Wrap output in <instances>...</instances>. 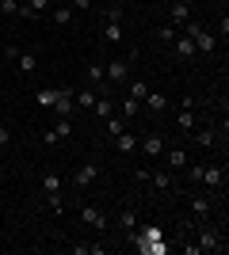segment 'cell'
I'll use <instances>...</instances> for the list:
<instances>
[{
  "mask_svg": "<svg viewBox=\"0 0 229 255\" xmlns=\"http://www.w3.org/2000/svg\"><path fill=\"white\" fill-rule=\"evenodd\" d=\"M180 31H184L187 38L195 42V53H214V46H218V38H214L207 27H199V23H184Z\"/></svg>",
  "mask_w": 229,
  "mask_h": 255,
  "instance_id": "cell-1",
  "label": "cell"
},
{
  "mask_svg": "<svg viewBox=\"0 0 229 255\" xmlns=\"http://www.w3.org/2000/svg\"><path fill=\"white\" fill-rule=\"evenodd\" d=\"M195 248L199 252H226V240H222V233H214V229H203V233H199V240H195Z\"/></svg>",
  "mask_w": 229,
  "mask_h": 255,
  "instance_id": "cell-2",
  "label": "cell"
},
{
  "mask_svg": "<svg viewBox=\"0 0 229 255\" xmlns=\"http://www.w3.org/2000/svg\"><path fill=\"white\" fill-rule=\"evenodd\" d=\"M96 179H99V168H96V164H84V168H76V175L69 183H73V191H88Z\"/></svg>",
  "mask_w": 229,
  "mask_h": 255,
  "instance_id": "cell-3",
  "label": "cell"
},
{
  "mask_svg": "<svg viewBox=\"0 0 229 255\" xmlns=\"http://www.w3.org/2000/svg\"><path fill=\"white\" fill-rule=\"evenodd\" d=\"M80 221H84V225H92V229H99V233H103V229L111 225V217H107L103 210H99V206H84V210H80Z\"/></svg>",
  "mask_w": 229,
  "mask_h": 255,
  "instance_id": "cell-4",
  "label": "cell"
},
{
  "mask_svg": "<svg viewBox=\"0 0 229 255\" xmlns=\"http://www.w3.org/2000/svg\"><path fill=\"white\" fill-rule=\"evenodd\" d=\"M103 76H107V84H122L130 76V65L126 61H103Z\"/></svg>",
  "mask_w": 229,
  "mask_h": 255,
  "instance_id": "cell-5",
  "label": "cell"
},
{
  "mask_svg": "<svg viewBox=\"0 0 229 255\" xmlns=\"http://www.w3.org/2000/svg\"><path fill=\"white\" fill-rule=\"evenodd\" d=\"M138 149L145 152V156H161L168 145H164V137L161 133H145V137H138Z\"/></svg>",
  "mask_w": 229,
  "mask_h": 255,
  "instance_id": "cell-6",
  "label": "cell"
},
{
  "mask_svg": "<svg viewBox=\"0 0 229 255\" xmlns=\"http://www.w3.org/2000/svg\"><path fill=\"white\" fill-rule=\"evenodd\" d=\"M57 118H69L73 115V88H57V103L50 107Z\"/></svg>",
  "mask_w": 229,
  "mask_h": 255,
  "instance_id": "cell-7",
  "label": "cell"
},
{
  "mask_svg": "<svg viewBox=\"0 0 229 255\" xmlns=\"http://www.w3.org/2000/svg\"><path fill=\"white\" fill-rule=\"evenodd\" d=\"M172 53L180 57V61H187V57H195V42H191V38H187V34L180 31V34L172 38Z\"/></svg>",
  "mask_w": 229,
  "mask_h": 255,
  "instance_id": "cell-8",
  "label": "cell"
},
{
  "mask_svg": "<svg viewBox=\"0 0 229 255\" xmlns=\"http://www.w3.org/2000/svg\"><path fill=\"white\" fill-rule=\"evenodd\" d=\"M187 15H191V8H187L184 0H172V4H168V19H172L176 31H180V27L187 23Z\"/></svg>",
  "mask_w": 229,
  "mask_h": 255,
  "instance_id": "cell-9",
  "label": "cell"
},
{
  "mask_svg": "<svg viewBox=\"0 0 229 255\" xmlns=\"http://www.w3.org/2000/svg\"><path fill=\"white\" fill-rule=\"evenodd\" d=\"M161 156H164V168H168V171L187 168V152H184V149H164Z\"/></svg>",
  "mask_w": 229,
  "mask_h": 255,
  "instance_id": "cell-10",
  "label": "cell"
},
{
  "mask_svg": "<svg viewBox=\"0 0 229 255\" xmlns=\"http://www.w3.org/2000/svg\"><path fill=\"white\" fill-rule=\"evenodd\" d=\"M92 103H96V88H73V107L92 111Z\"/></svg>",
  "mask_w": 229,
  "mask_h": 255,
  "instance_id": "cell-11",
  "label": "cell"
},
{
  "mask_svg": "<svg viewBox=\"0 0 229 255\" xmlns=\"http://www.w3.org/2000/svg\"><path fill=\"white\" fill-rule=\"evenodd\" d=\"M38 187H42V194H57L61 187H65V179H61L57 171H42V179H38Z\"/></svg>",
  "mask_w": 229,
  "mask_h": 255,
  "instance_id": "cell-12",
  "label": "cell"
},
{
  "mask_svg": "<svg viewBox=\"0 0 229 255\" xmlns=\"http://www.w3.org/2000/svg\"><path fill=\"white\" fill-rule=\"evenodd\" d=\"M145 111H153V115H164V107H168V99H164V92H149V96L142 99Z\"/></svg>",
  "mask_w": 229,
  "mask_h": 255,
  "instance_id": "cell-13",
  "label": "cell"
},
{
  "mask_svg": "<svg viewBox=\"0 0 229 255\" xmlns=\"http://www.w3.org/2000/svg\"><path fill=\"white\" fill-rule=\"evenodd\" d=\"M222 179H226V171H222V168H214V164H207V168H203V183H207L210 191H218Z\"/></svg>",
  "mask_w": 229,
  "mask_h": 255,
  "instance_id": "cell-14",
  "label": "cell"
},
{
  "mask_svg": "<svg viewBox=\"0 0 229 255\" xmlns=\"http://www.w3.org/2000/svg\"><path fill=\"white\" fill-rule=\"evenodd\" d=\"M149 183L157 187V191H172L176 183H172V171L164 168V171H149Z\"/></svg>",
  "mask_w": 229,
  "mask_h": 255,
  "instance_id": "cell-15",
  "label": "cell"
},
{
  "mask_svg": "<svg viewBox=\"0 0 229 255\" xmlns=\"http://www.w3.org/2000/svg\"><path fill=\"white\" fill-rule=\"evenodd\" d=\"M115 149H119V152H134V149H138V137H134L130 129H122L119 137H115Z\"/></svg>",
  "mask_w": 229,
  "mask_h": 255,
  "instance_id": "cell-16",
  "label": "cell"
},
{
  "mask_svg": "<svg viewBox=\"0 0 229 255\" xmlns=\"http://www.w3.org/2000/svg\"><path fill=\"white\" fill-rule=\"evenodd\" d=\"M50 19H54V27H69V23H73V8H69V4H61V8L50 11Z\"/></svg>",
  "mask_w": 229,
  "mask_h": 255,
  "instance_id": "cell-17",
  "label": "cell"
},
{
  "mask_svg": "<svg viewBox=\"0 0 229 255\" xmlns=\"http://www.w3.org/2000/svg\"><path fill=\"white\" fill-rule=\"evenodd\" d=\"M195 145H199V149H214V145H218V129H199Z\"/></svg>",
  "mask_w": 229,
  "mask_h": 255,
  "instance_id": "cell-18",
  "label": "cell"
},
{
  "mask_svg": "<svg viewBox=\"0 0 229 255\" xmlns=\"http://www.w3.org/2000/svg\"><path fill=\"white\" fill-rule=\"evenodd\" d=\"M15 65H19V73H34V69H38V57H34V53H27V50H19Z\"/></svg>",
  "mask_w": 229,
  "mask_h": 255,
  "instance_id": "cell-19",
  "label": "cell"
},
{
  "mask_svg": "<svg viewBox=\"0 0 229 255\" xmlns=\"http://www.w3.org/2000/svg\"><path fill=\"white\" fill-rule=\"evenodd\" d=\"M92 111H96L99 118H111V115H115V103H111L107 96H96V103H92Z\"/></svg>",
  "mask_w": 229,
  "mask_h": 255,
  "instance_id": "cell-20",
  "label": "cell"
},
{
  "mask_svg": "<svg viewBox=\"0 0 229 255\" xmlns=\"http://www.w3.org/2000/svg\"><path fill=\"white\" fill-rule=\"evenodd\" d=\"M88 80L99 84V92H103V84H107V76H103V61H92V65H88Z\"/></svg>",
  "mask_w": 229,
  "mask_h": 255,
  "instance_id": "cell-21",
  "label": "cell"
},
{
  "mask_svg": "<svg viewBox=\"0 0 229 255\" xmlns=\"http://www.w3.org/2000/svg\"><path fill=\"white\" fill-rule=\"evenodd\" d=\"M176 126H180V133H191V129H195V118H191V111H184V107H180V115H176Z\"/></svg>",
  "mask_w": 229,
  "mask_h": 255,
  "instance_id": "cell-22",
  "label": "cell"
},
{
  "mask_svg": "<svg viewBox=\"0 0 229 255\" xmlns=\"http://www.w3.org/2000/svg\"><path fill=\"white\" fill-rule=\"evenodd\" d=\"M103 38H107L111 46L122 42V23H103Z\"/></svg>",
  "mask_w": 229,
  "mask_h": 255,
  "instance_id": "cell-23",
  "label": "cell"
},
{
  "mask_svg": "<svg viewBox=\"0 0 229 255\" xmlns=\"http://www.w3.org/2000/svg\"><path fill=\"white\" fill-rule=\"evenodd\" d=\"M191 213H195L199 221H207V217H210V202H207V198H191Z\"/></svg>",
  "mask_w": 229,
  "mask_h": 255,
  "instance_id": "cell-24",
  "label": "cell"
},
{
  "mask_svg": "<svg viewBox=\"0 0 229 255\" xmlns=\"http://www.w3.org/2000/svg\"><path fill=\"white\" fill-rule=\"evenodd\" d=\"M149 92H153V88L145 84V80H130V99H138V103H142V99L149 96Z\"/></svg>",
  "mask_w": 229,
  "mask_h": 255,
  "instance_id": "cell-25",
  "label": "cell"
},
{
  "mask_svg": "<svg viewBox=\"0 0 229 255\" xmlns=\"http://www.w3.org/2000/svg\"><path fill=\"white\" fill-rule=\"evenodd\" d=\"M103 122H107V133H111V137H119L122 129H126V122H130V118H115V115H111V118H103Z\"/></svg>",
  "mask_w": 229,
  "mask_h": 255,
  "instance_id": "cell-26",
  "label": "cell"
},
{
  "mask_svg": "<svg viewBox=\"0 0 229 255\" xmlns=\"http://www.w3.org/2000/svg\"><path fill=\"white\" fill-rule=\"evenodd\" d=\"M119 225H122V229H126V233H134V229H138V213H134V210L119 213Z\"/></svg>",
  "mask_w": 229,
  "mask_h": 255,
  "instance_id": "cell-27",
  "label": "cell"
},
{
  "mask_svg": "<svg viewBox=\"0 0 229 255\" xmlns=\"http://www.w3.org/2000/svg\"><path fill=\"white\" fill-rule=\"evenodd\" d=\"M57 103V88H42L38 92V107H54Z\"/></svg>",
  "mask_w": 229,
  "mask_h": 255,
  "instance_id": "cell-28",
  "label": "cell"
},
{
  "mask_svg": "<svg viewBox=\"0 0 229 255\" xmlns=\"http://www.w3.org/2000/svg\"><path fill=\"white\" fill-rule=\"evenodd\" d=\"M54 133H57V137H61V141H65V137H73V122H69V118H57Z\"/></svg>",
  "mask_w": 229,
  "mask_h": 255,
  "instance_id": "cell-29",
  "label": "cell"
},
{
  "mask_svg": "<svg viewBox=\"0 0 229 255\" xmlns=\"http://www.w3.org/2000/svg\"><path fill=\"white\" fill-rule=\"evenodd\" d=\"M122 115H126V118L142 115V103H138V99H130V96H126V103H122Z\"/></svg>",
  "mask_w": 229,
  "mask_h": 255,
  "instance_id": "cell-30",
  "label": "cell"
},
{
  "mask_svg": "<svg viewBox=\"0 0 229 255\" xmlns=\"http://www.w3.org/2000/svg\"><path fill=\"white\" fill-rule=\"evenodd\" d=\"M46 206H50L54 213H61V210H65V198H61V191H57V194H46Z\"/></svg>",
  "mask_w": 229,
  "mask_h": 255,
  "instance_id": "cell-31",
  "label": "cell"
},
{
  "mask_svg": "<svg viewBox=\"0 0 229 255\" xmlns=\"http://www.w3.org/2000/svg\"><path fill=\"white\" fill-rule=\"evenodd\" d=\"M23 8H31L34 15H42V11L50 8V0H23Z\"/></svg>",
  "mask_w": 229,
  "mask_h": 255,
  "instance_id": "cell-32",
  "label": "cell"
},
{
  "mask_svg": "<svg viewBox=\"0 0 229 255\" xmlns=\"http://www.w3.org/2000/svg\"><path fill=\"white\" fill-rule=\"evenodd\" d=\"M19 0H0V11H4V15H19Z\"/></svg>",
  "mask_w": 229,
  "mask_h": 255,
  "instance_id": "cell-33",
  "label": "cell"
},
{
  "mask_svg": "<svg viewBox=\"0 0 229 255\" xmlns=\"http://www.w3.org/2000/svg\"><path fill=\"white\" fill-rule=\"evenodd\" d=\"M176 34H180V31H176L172 23H168V27H161V31H157V38H161V42H168V46H172V38H176Z\"/></svg>",
  "mask_w": 229,
  "mask_h": 255,
  "instance_id": "cell-34",
  "label": "cell"
},
{
  "mask_svg": "<svg viewBox=\"0 0 229 255\" xmlns=\"http://www.w3.org/2000/svg\"><path fill=\"white\" fill-rule=\"evenodd\" d=\"M203 168H207V164H191V160H187V171H191V183H203Z\"/></svg>",
  "mask_w": 229,
  "mask_h": 255,
  "instance_id": "cell-35",
  "label": "cell"
},
{
  "mask_svg": "<svg viewBox=\"0 0 229 255\" xmlns=\"http://www.w3.org/2000/svg\"><path fill=\"white\" fill-rule=\"evenodd\" d=\"M107 23H122V8L115 4V8H107Z\"/></svg>",
  "mask_w": 229,
  "mask_h": 255,
  "instance_id": "cell-36",
  "label": "cell"
},
{
  "mask_svg": "<svg viewBox=\"0 0 229 255\" xmlns=\"http://www.w3.org/2000/svg\"><path fill=\"white\" fill-rule=\"evenodd\" d=\"M4 57H8V61H15V57H19V46L8 42V46H4Z\"/></svg>",
  "mask_w": 229,
  "mask_h": 255,
  "instance_id": "cell-37",
  "label": "cell"
},
{
  "mask_svg": "<svg viewBox=\"0 0 229 255\" xmlns=\"http://www.w3.org/2000/svg\"><path fill=\"white\" fill-rule=\"evenodd\" d=\"M42 141H46V145H50V149H54V145H57V141H61V137H57L54 129H46V133H42Z\"/></svg>",
  "mask_w": 229,
  "mask_h": 255,
  "instance_id": "cell-38",
  "label": "cell"
},
{
  "mask_svg": "<svg viewBox=\"0 0 229 255\" xmlns=\"http://www.w3.org/2000/svg\"><path fill=\"white\" fill-rule=\"evenodd\" d=\"M69 8H73V11H88V8H92V0H73Z\"/></svg>",
  "mask_w": 229,
  "mask_h": 255,
  "instance_id": "cell-39",
  "label": "cell"
},
{
  "mask_svg": "<svg viewBox=\"0 0 229 255\" xmlns=\"http://www.w3.org/2000/svg\"><path fill=\"white\" fill-rule=\"evenodd\" d=\"M8 141H11V129H8V126H0V149H4Z\"/></svg>",
  "mask_w": 229,
  "mask_h": 255,
  "instance_id": "cell-40",
  "label": "cell"
}]
</instances>
